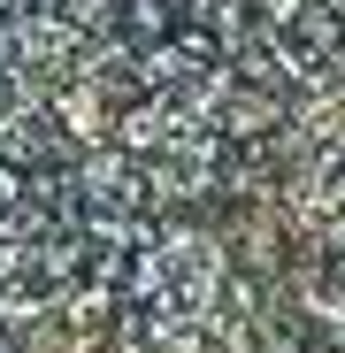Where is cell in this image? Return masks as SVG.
<instances>
[{"instance_id": "6da1fadb", "label": "cell", "mask_w": 345, "mask_h": 353, "mask_svg": "<svg viewBox=\"0 0 345 353\" xmlns=\"http://www.w3.org/2000/svg\"><path fill=\"white\" fill-rule=\"evenodd\" d=\"M0 353H345V0H0Z\"/></svg>"}]
</instances>
